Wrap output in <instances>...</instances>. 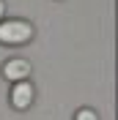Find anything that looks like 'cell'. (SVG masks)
<instances>
[{"label": "cell", "mask_w": 118, "mask_h": 120, "mask_svg": "<svg viewBox=\"0 0 118 120\" xmlns=\"http://www.w3.org/2000/svg\"><path fill=\"white\" fill-rule=\"evenodd\" d=\"M36 27L28 19H3L0 22V44L3 46H22L33 41Z\"/></svg>", "instance_id": "cell-1"}, {"label": "cell", "mask_w": 118, "mask_h": 120, "mask_svg": "<svg viewBox=\"0 0 118 120\" xmlns=\"http://www.w3.org/2000/svg\"><path fill=\"white\" fill-rule=\"evenodd\" d=\"M11 106H14L17 112H25V109H30L33 106V101H36V87H33V82H28V79H22V82H14L11 85Z\"/></svg>", "instance_id": "cell-2"}, {"label": "cell", "mask_w": 118, "mask_h": 120, "mask_svg": "<svg viewBox=\"0 0 118 120\" xmlns=\"http://www.w3.org/2000/svg\"><path fill=\"white\" fill-rule=\"evenodd\" d=\"M0 74H3V79H8V82H22V79H30L33 66H30V60H25V57H8L3 66H0Z\"/></svg>", "instance_id": "cell-3"}, {"label": "cell", "mask_w": 118, "mask_h": 120, "mask_svg": "<svg viewBox=\"0 0 118 120\" xmlns=\"http://www.w3.org/2000/svg\"><path fill=\"white\" fill-rule=\"evenodd\" d=\"M74 120H99V115H96L93 109H77Z\"/></svg>", "instance_id": "cell-4"}, {"label": "cell", "mask_w": 118, "mask_h": 120, "mask_svg": "<svg viewBox=\"0 0 118 120\" xmlns=\"http://www.w3.org/2000/svg\"><path fill=\"white\" fill-rule=\"evenodd\" d=\"M3 19H6V3L0 0V22H3Z\"/></svg>", "instance_id": "cell-5"}]
</instances>
